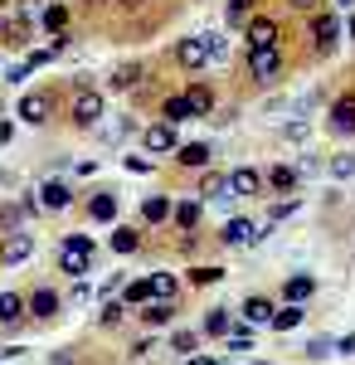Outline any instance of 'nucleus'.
Returning a JSON list of instances; mask_svg holds the SVG:
<instances>
[{
	"instance_id": "f257e3e1",
	"label": "nucleus",
	"mask_w": 355,
	"mask_h": 365,
	"mask_svg": "<svg viewBox=\"0 0 355 365\" xmlns=\"http://www.w3.org/2000/svg\"><path fill=\"white\" fill-rule=\"evenodd\" d=\"M282 68H287V54H282V44H263V49H248V78L258 88H268L282 78Z\"/></svg>"
},
{
	"instance_id": "f03ea898",
	"label": "nucleus",
	"mask_w": 355,
	"mask_h": 365,
	"mask_svg": "<svg viewBox=\"0 0 355 365\" xmlns=\"http://www.w3.org/2000/svg\"><path fill=\"white\" fill-rule=\"evenodd\" d=\"M58 268H63V273H88V268H93V239L68 234V239L58 244Z\"/></svg>"
},
{
	"instance_id": "7ed1b4c3",
	"label": "nucleus",
	"mask_w": 355,
	"mask_h": 365,
	"mask_svg": "<svg viewBox=\"0 0 355 365\" xmlns=\"http://www.w3.org/2000/svg\"><path fill=\"white\" fill-rule=\"evenodd\" d=\"M68 117H73V127H98V117H103V93H98V88H78V93L68 98Z\"/></svg>"
},
{
	"instance_id": "20e7f679",
	"label": "nucleus",
	"mask_w": 355,
	"mask_h": 365,
	"mask_svg": "<svg viewBox=\"0 0 355 365\" xmlns=\"http://www.w3.org/2000/svg\"><path fill=\"white\" fill-rule=\"evenodd\" d=\"M341 34H346V20L341 15H331V10H317L312 15V44H317V54H331Z\"/></svg>"
},
{
	"instance_id": "39448f33",
	"label": "nucleus",
	"mask_w": 355,
	"mask_h": 365,
	"mask_svg": "<svg viewBox=\"0 0 355 365\" xmlns=\"http://www.w3.org/2000/svg\"><path fill=\"white\" fill-rule=\"evenodd\" d=\"M263 239V225H253V220H224V229H219V244L224 249H248V244H258Z\"/></svg>"
},
{
	"instance_id": "423d86ee",
	"label": "nucleus",
	"mask_w": 355,
	"mask_h": 365,
	"mask_svg": "<svg viewBox=\"0 0 355 365\" xmlns=\"http://www.w3.org/2000/svg\"><path fill=\"white\" fill-rule=\"evenodd\" d=\"M244 39L248 49H263V44H282V25H277L273 15H253L244 25Z\"/></svg>"
},
{
	"instance_id": "0eeeda50",
	"label": "nucleus",
	"mask_w": 355,
	"mask_h": 365,
	"mask_svg": "<svg viewBox=\"0 0 355 365\" xmlns=\"http://www.w3.org/2000/svg\"><path fill=\"white\" fill-rule=\"evenodd\" d=\"M49 117H54V93H25V98H20V122L44 127Z\"/></svg>"
},
{
	"instance_id": "6e6552de",
	"label": "nucleus",
	"mask_w": 355,
	"mask_h": 365,
	"mask_svg": "<svg viewBox=\"0 0 355 365\" xmlns=\"http://www.w3.org/2000/svg\"><path fill=\"white\" fill-rule=\"evenodd\" d=\"M331 132H336V137H355V93H341V98H336V103H331Z\"/></svg>"
},
{
	"instance_id": "1a4fd4ad",
	"label": "nucleus",
	"mask_w": 355,
	"mask_h": 365,
	"mask_svg": "<svg viewBox=\"0 0 355 365\" xmlns=\"http://www.w3.org/2000/svg\"><path fill=\"white\" fill-rule=\"evenodd\" d=\"M29 253H34V234L10 229V234H5V244H0V263H5V268H15V263H25Z\"/></svg>"
},
{
	"instance_id": "9d476101",
	"label": "nucleus",
	"mask_w": 355,
	"mask_h": 365,
	"mask_svg": "<svg viewBox=\"0 0 355 365\" xmlns=\"http://www.w3.org/2000/svg\"><path fill=\"white\" fill-rule=\"evenodd\" d=\"M229 185H234V195H239V200H248V195H263L268 175L253 170V166H234V170H229Z\"/></svg>"
},
{
	"instance_id": "9b49d317",
	"label": "nucleus",
	"mask_w": 355,
	"mask_h": 365,
	"mask_svg": "<svg viewBox=\"0 0 355 365\" xmlns=\"http://www.w3.org/2000/svg\"><path fill=\"white\" fill-rule=\"evenodd\" d=\"M141 146H146L151 156L180 151V141H175V127H170V122H156V127H146V132H141Z\"/></svg>"
},
{
	"instance_id": "f8f14e48",
	"label": "nucleus",
	"mask_w": 355,
	"mask_h": 365,
	"mask_svg": "<svg viewBox=\"0 0 355 365\" xmlns=\"http://www.w3.org/2000/svg\"><path fill=\"white\" fill-rule=\"evenodd\" d=\"M175 63H180V68H205V63H210V44H205V34L180 39V44H175Z\"/></svg>"
},
{
	"instance_id": "ddd939ff",
	"label": "nucleus",
	"mask_w": 355,
	"mask_h": 365,
	"mask_svg": "<svg viewBox=\"0 0 355 365\" xmlns=\"http://www.w3.org/2000/svg\"><path fill=\"white\" fill-rule=\"evenodd\" d=\"M68 20H73V5L68 0H54V5H44V15H39V25L49 29V34H68Z\"/></svg>"
},
{
	"instance_id": "4468645a",
	"label": "nucleus",
	"mask_w": 355,
	"mask_h": 365,
	"mask_svg": "<svg viewBox=\"0 0 355 365\" xmlns=\"http://www.w3.org/2000/svg\"><path fill=\"white\" fill-rule=\"evenodd\" d=\"M117 190H93V200H88V220H98V225H108V220H117Z\"/></svg>"
},
{
	"instance_id": "2eb2a0df",
	"label": "nucleus",
	"mask_w": 355,
	"mask_h": 365,
	"mask_svg": "<svg viewBox=\"0 0 355 365\" xmlns=\"http://www.w3.org/2000/svg\"><path fill=\"white\" fill-rule=\"evenodd\" d=\"M29 312V297H20V292H0V327H20Z\"/></svg>"
},
{
	"instance_id": "dca6fc26",
	"label": "nucleus",
	"mask_w": 355,
	"mask_h": 365,
	"mask_svg": "<svg viewBox=\"0 0 355 365\" xmlns=\"http://www.w3.org/2000/svg\"><path fill=\"white\" fill-rule=\"evenodd\" d=\"M282 297H287V302H312V297H317V278H312V273H292V278L282 282Z\"/></svg>"
},
{
	"instance_id": "f3484780",
	"label": "nucleus",
	"mask_w": 355,
	"mask_h": 365,
	"mask_svg": "<svg viewBox=\"0 0 355 365\" xmlns=\"http://www.w3.org/2000/svg\"><path fill=\"white\" fill-rule=\"evenodd\" d=\"M210 156H215V151H210L205 141H185V146L175 151V161H180L185 170H205V166H210Z\"/></svg>"
},
{
	"instance_id": "a211bd4d",
	"label": "nucleus",
	"mask_w": 355,
	"mask_h": 365,
	"mask_svg": "<svg viewBox=\"0 0 355 365\" xmlns=\"http://www.w3.org/2000/svg\"><path fill=\"white\" fill-rule=\"evenodd\" d=\"M141 322H146V331H156V327H170V322H175V302H156V297H151V302L141 307Z\"/></svg>"
},
{
	"instance_id": "6ab92c4d",
	"label": "nucleus",
	"mask_w": 355,
	"mask_h": 365,
	"mask_svg": "<svg viewBox=\"0 0 355 365\" xmlns=\"http://www.w3.org/2000/svg\"><path fill=\"white\" fill-rule=\"evenodd\" d=\"M195 108H190V98L185 93H175V98H165L161 103V122H170V127H180V122H190Z\"/></svg>"
},
{
	"instance_id": "aec40b11",
	"label": "nucleus",
	"mask_w": 355,
	"mask_h": 365,
	"mask_svg": "<svg viewBox=\"0 0 355 365\" xmlns=\"http://www.w3.org/2000/svg\"><path fill=\"white\" fill-rule=\"evenodd\" d=\"M273 317H277V307L268 302V297H248L244 302V322L248 327H273Z\"/></svg>"
},
{
	"instance_id": "412c9836",
	"label": "nucleus",
	"mask_w": 355,
	"mask_h": 365,
	"mask_svg": "<svg viewBox=\"0 0 355 365\" xmlns=\"http://www.w3.org/2000/svg\"><path fill=\"white\" fill-rule=\"evenodd\" d=\"M302 185V170L297 166H273L268 170V190H277V195H292Z\"/></svg>"
},
{
	"instance_id": "4be33fe9",
	"label": "nucleus",
	"mask_w": 355,
	"mask_h": 365,
	"mask_svg": "<svg viewBox=\"0 0 355 365\" xmlns=\"http://www.w3.org/2000/svg\"><path fill=\"white\" fill-rule=\"evenodd\" d=\"M39 205H44V210H68V205H73V185H63V180H49V185L39 190Z\"/></svg>"
},
{
	"instance_id": "5701e85b",
	"label": "nucleus",
	"mask_w": 355,
	"mask_h": 365,
	"mask_svg": "<svg viewBox=\"0 0 355 365\" xmlns=\"http://www.w3.org/2000/svg\"><path fill=\"white\" fill-rule=\"evenodd\" d=\"M302 322H307V302H287V307H277L273 331H297Z\"/></svg>"
},
{
	"instance_id": "b1692460",
	"label": "nucleus",
	"mask_w": 355,
	"mask_h": 365,
	"mask_svg": "<svg viewBox=\"0 0 355 365\" xmlns=\"http://www.w3.org/2000/svg\"><path fill=\"white\" fill-rule=\"evenodd\" d=\"M200 210H205L200 200H180V205H175V215H170V220H175V229H180V234H195V225H200Z\"/></svg>"
},
{
	"instance_id": "393cba45",
	"label": "nucleus",
	"mask_w": 355,
	"mask_h": 365,
	"mask_svg": "<svg viewBox=\"0 0 355 365\" xmlns=\"http://www.w3.org/2000/svg\"><path fill=\"white\" fill-rule=\"evenodd\" d=\"M29 312L34 317H58V292L54 287H34L29 292Z\"/></svg>"
},
{
	"instance_id": "a878e982",
	"label": "nucleus",
	"mask_w": 355,
	"mask_h": 365,
	"mask_svg": "<svg viewBox=\"0 0 355 365\" xmlns=\"http://www.w3.org/2000/svg\"><path fill=\"white\" fill-rule=\"evenodd\" d=\"M185 98H190L195 117H210V113H215V88H210V83H190V88H185Z\"/></svg>"
},
{
	"instance_id": "bb28decb",
	"label": "nucleus",
	"mask_w": 355,
	"mask_h": 365,
	"mask_svg": "<svg viewBox=\"0 0 355 365\" xmlns=\"http://www.w3.org/2000/svg\"><path fill=\"white\" fill-rule=\"evenodd\" d=\"M170 215H175V205H170L165 195L141 200V220H146V225H161V220H170Z\"/></svg>"
},
{
	"instance_id": "cd10ccee",
	"label": "nucleus",
	"mask_w": 355,
	"mask_h": 365,
	"mask_svg": "<svg viewBox=\"0 0 355 365\" xmlns=\"http://www.w3.org/2000/svg\"><path fill=\"white\" fill-rule=\"evenodd\" d=\"M200 195L229 200V195H234V185H229V170H210V175H205V185H200Z\"/></svg>"
},
{
	"instance_id": "c85d7f7f",
	"label": "nucleus",
	"mask_w": 355,
	"mask_h": 365,
	"mask_svg": "<svg viewBox=\"0 0 355 365\" xmlns=\"http://www.w3.org/2000/svg\"><path fill=\"white\" fill-rule=\"evenodd\" d=\"M141 73H146V63H122L117 73H112V93H127V88L141 83Z\"/></svg>"
},
{
	"instance_id": "c756f323",
	"label": "nucleus",
	"mask_w": 355,
	"mask_h": 365,
	"mask_svg": "<svg viewBox=\"0 0 355 365\" xmlns=\"http://www.w3.org/2000/svg\"><path fill=\"white\" fill-rule=\"evenodd\" d=\"M151 297L156 302H175L180 297V282L170 278V273H151Z\"/></svg>"
},
{
	"instance_id": "7c9ffc66",
	"label": "nucleus",
	"mask_w": 355,
	"mask_h": 365,
	"mask_svg": "<svg viewBox=\"0 0 355 365\" xmlns=\"http://www.w3.org/2000/svg\"><path fill=\"white\" fill-rule=\"evenodd\" d=\"M112 249H117V253H137L141 249V229L117 225V229H112Z\"/></svg>"
},
{
	"instance_id": "2f4dec72",
	"label": "nucleus",
	"mask_w": 355,
	"mask_h": 365,
	"mask_svg": "<svg viewBox=\"0 0 355 365\" xmlns=\"http://www.w3.org/2000/svg\"><path fill=\"white\" fill-rule=\"evenodd\" d=\"M229 327H234V317H229L224 307H215L210 317H205V331H210V336H229Z\"/></svg>"
},
{
	"instance_id": "473e14b6",
	"label": "nucleus",
	"mask_w": 355,
	"mask_h": 365,
	"mask_svg": "<svg viewBox=\"0 0 355 365\" xmlns=\"http://www.w3.org/2000/svg\"><path fill=\"white\" fill-rule=\"evenodd\" d=\"M302 210V200L297 195H287V200H277L273 210H268V225H277V220H292V215H297Z\"/></svg>"
},
{
	"instance_id": "72a5a7b5",
	"label": "nucleus",
	"mask_w": 355,
	"mask_h": 365,
	"mask_svg": "<svg viewBox=\"0 0 355 365\" xmlns=\"http://www.w3.org/2000/svg\"><path fill=\"white\" fill-rule=\"evenodd\" d=\"M127 302H132V307H146V302H151V278L127 282Z\"/></svg>"
},
{
	"instance_id": "f704fd0d",
	"label": "nucleus",
	"mask_w": 355,
	"mask_h": 365,
	"mask_svg": "<svg viewBox=\"0 0 355 365\" xmlns=\"http://www.w3.org/2000/svg\"><path fill=\"white\" fill-rule=\"evenodd\" d=\"M253 5L258 0H229V25H248L253 20Z\"/></svg>"
},
{
	"instance_id": "c9c22d12",
	"label": "nucleus",
	"mask_w": 355,
	"mask_h": 365,
	"mask_svg": "<svg viewBox=\"0 0 355 365\" xmlns=\"http://www.w3.org/2000/svg\"><path fill=\"white\" fill-rule=\"evenodd\" d=\"M205 44H210V63H229V39L224 34H205Z\"/></svg>"
},
{
	"instance_id": "e433bc0d",
	"label": "nucleus",
	"mask_w": 355,
	"mask_h": 365,
	"mask_svg": "<svg viewBox=\"0 0 355 365\" xmlns=\"http://www.w3.org/2000/svg\"><path fill=\"white\" fill-rule=\"evenodd\" d=\"M224 278V268H215V263H205V268H190V282L195 287H210V282Z\"/></svg>"
},
{
	"instance_id": "4c0bfd02",
	"label": "nucleus",
	"mask_w": 355,
	"mask_h": 365,
	"mask_svg": "<svg viewBox=\"0 0 355 365\" xmlns=\"http://www.w3.org/2000/svg\"><path fill=\"white\" fill-rule=\"evenodd\" d=\"M307 356H312V361H326V356H336V341L312 336V341H307Z\"/></svg>"
},
{
	"instance_id": "58836bf2",
	"label": "nucleus",
	"mask_w": 355,
	"mask_h": 365,
	"mask_svg": "<svg viewBox=\"0 0 355 365\" xmlns=\"http://www.w3.org/2000/svg\"><path fill=\"white\" fill-rule=\"evenodd\" d=\"M248 346H253V331L234 322V327H229V351H248Z\"/></svg>"
},
{
	"instance_id": "ea45409f",
	"label": "nucleus",
	"mask_w": 355,
	"mask_h": 365,
	"mask_svg": "<svg viewBox=\"0 0 355 365\" xmlns=\"http://www.w3.org/2000/svg\"><path fill=\"white\" fill-rule=\"evenodd\" d=\"M170 346H175L180 356H190V351H200V336H195V331H175V336H170Z\"/></svg>"
},
{
	"instance_id": "a19ab883",
	"label": "nucleus",
	"mask_w": 355,
	"mask_h": 365,
	"mask_svg": "<svg viewBox=\"0 0 355 365\" xmlns=\"http://www.w3.org/2000/svg\"><path fill=\"white\" fill-rule=\"evenodd\" d=\"M122 312H127V307L108 297V302H103V312H98V322H103V327H117V322H122Z\"/></svg>"
},
{
	"instance_id": "79ce46f5",
	"label": "nucleus",
	"mask_w": 355,
	"mask_h": 365,
	"mask_svg": "<svg viewBox=\"0 0 355 365\" xmlns=\"http://www.w3.org/2000/svg\"><path fill=\"white\" fill-rule=\"evenodd\" d=\"M331 175H336V180H351L355 175V156H336V161H331Z\"/></svg>"
},
{
	"instance_id": "37998d69",
	"label": "nucleus",
	"mask_w": 355,
	"mask_h": 365,
	"mask_svg": "<svg viewBox=\"0 0 355 365\" xmlns=\"http://www.w3.org/2000/svg\"><path fill=\"white\" fill-rule=\"evenodd\" d=\"M282 137H287V141H302V137H307V122H287V127H282Z\"/></svg>"
},
{
	"instance_id": "c03bdc74",
	"label": "nucleus",
	"mask_w": 355,
	"mask_h": 365,
	"mask_svg": "<svg viewBox=\"0 0 355 365\" xmlns=\"http://www.w3.org/2000/svg\"><path fill=\"white\" fill-rule=\"evenodd\" d=\"M127 170H132V175H146L151 161H146V156H127Z\"/></svg>"
},
{
	"instance_id": "a18cd8bd",
	"label": "nucleus",
	"mask_w": 355,
	"mask_h": 365,
	"mask_svg": "<svg viewBox=\"0 0 355 365\" xmlns=\"http://www.w3.org/2000/svg\"><path fill=\"white\" fill-rule=\"evenodd\" d=\"M287 5H292L297 15H317V5H321V0H287Z\"/></svg>"
},
{
	"instance_id": "49530a36",
	"label": "nucleus",
	"mask_w": 355,
	"mask_h": 365,
	"mask_svg": "<svg viewBox=\"0 0 355 365\" xmlns=\"http://www.w3.org/2000/svg\"><path fill=\"white\" fill-rule=\"evenodd\" d=\"M336 356H355V336H341V341H336Z\"/></svg>"
},
{
	"instance_id": "de8ad7c7",
	"label": "nucleus",
	"mask_w": 355,
	"mask_h": 365,
	"mask_svg": "<svg viewBox=\"0 0 355 365\" xmlns=\"http://www.w3.org/2000/svg\"><path fill=\"white\" fill-rule=\"evenodd\" d=\"M185 365H219L215 356H185Z\"/></svg>"
},
{
	"instance_id": "09e8293b",
	"label": "nucleus",
	"mask_w": 355,
	"mask_h": 365,
	"mask_svg": "<svg viewBox=\"0 0 355 365\" xmlns=\"http://www.w3.org/2000/svg\"><path fill=\"white\" fill-rule=\"evenodd\" d=\"M54 365H78V361H73L68 351H58V356H54Z\"/></svg>"
},
{
	"instance_id": "8fccbe9b",
	"label": "nucleus",
	"mask_w": 355,
	"mask_h": 365,
	"mask_svg": "<svg viewBox=\"0 0 355 365\" xmlns=\"http://www.w3.org/2000/svg\"><path fill=\"white\" fill-rule=\"evenodd\" d=\"M346 39H355V15H351V20H346Z\"/></svg>"
},
{
	"instance_id": "3c124183",
	"label": "nucleus",
	"mask_w": 355,
	"mask_h": 365,
	"mask_svg": "<svg viewBox=\"0 0 355 365\" xmlns=\"http://www.w3.org/2000/svg\"><path fill=\"white\" fill-rule=\"evenodd\" d=\"M83 5H88V10H103V5H108V0H83Z\"/></svg>"
},
{
	"instance_id": "603ef678",
	"label": "nucleus",
	"mask_w": 355,
	"mask_h": 365,
	"mask_svg": "<svg viewBox=\"0 0 355 365\" xmlns=\"http://www.w3.org/2000/svg\"><path fill=\"white\" fill-rule=\"evenodd\" d=\"M351 5H355V0H336V10H351Z\"/></svg>"
},
{
	"instance_id": "864d4df0",
	"label": "nucleus",
	"mask_w": 355,
	"mask_h": 365,
	"mask_svg": "<svg viewBox=\"0 0 355 365\" xmlns=\"http://www.w3.org/2000/svg\"><path fill=\"white\" fill-rule=\"evenodd\" d=\"M253 365H273V361H253Z\"/></svg>"
}]
</instances>
